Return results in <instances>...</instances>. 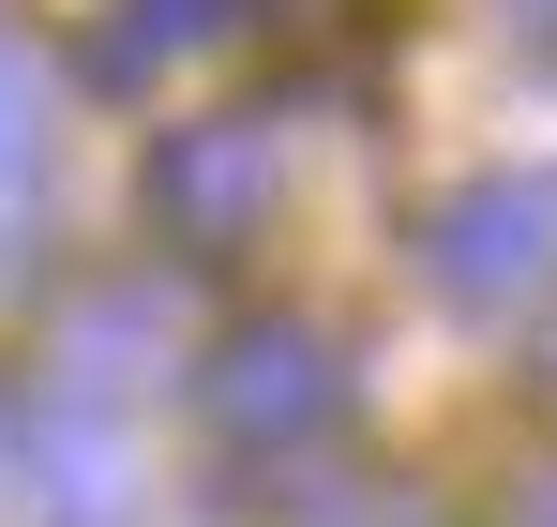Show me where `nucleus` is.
<instances>
[{
	"label": "nucleus",
	"mask_w": 557,
	"mask_h": 527,
	"mask_svg": "<svg viewBox=\"0 0 557 527\" xmlns=\"http://www.w3.org/2000/svg\"><path fill=\"white\" fill-rule=\"evenodd\" d=\"M497 527H557V467H528V482H512V513Z\"/></svg>",
	"instance_id": "7"
},
{
	"label": "nucleus",
	"mask_w": 557,
	"mask_h": 527,
	"mask_svg": "<svg viewBox=\"0 0 557 527\" xmlns=\"http://www.w3.org/2000/svg\"><path fill=\"white\" fill-rule=\"evenodd\" d=\"M272 181H286L272 106H211V121H166V136L136 151V226L211 271V257H242V242L272 226Z\"/></svg>",
	"instance_id": "2"
},
{
	"label": "nucleus",
	"mask_w": 557,
	"mask_h": 527,
	"mask_svg": "<svg viewBox=\"0 0 557 527\" xmlns=\"http://www.w3.org/2000/svg\"><path fill=\"white\" fill-rule=\"evenodd\" d=\"M528 377H543V392H557V317H543V332H528Z\"/></svg>",
	"instance_id": "9"
},
{
	"label": "nucleus",
	"mask_w": 557,
	"mask_h": 527,
	"mask_svg": "<svg viewBox=\"0 0 557 527\" xmlns=\"http://www.w3.org/2000/svg\"><path fill=\"white\" fill-rule=\"evenodd\" d=\"M46 181V76H30V46L0 30V196H30Z\"/></svg>",
	"instance_id": "6"
},
{
	"label": "nucleus",
	"mask_w": 557,
	"mask_h": 527,
	"mask_svg": "<svg viewBox=\"0 0 557 527\" xmlns=\"http://www.w3.org/2000/svg\"><path fill=\"white\" fill-rule=\"evenodd\" d=\"M347 407H362V377H347V347L317 317H242V332H211V361H196V422L242 452V467L317 452Z\"/></svg>",
	"instance_id": "1"
},
{
	"label": "nucleus",
	"mask_w": 557,
	"mask_h": 527,
	"mask_svg": "<svg viewBox=\"0 0 557 527\" xmlns=\"http://www.w3.org/2000/svg\"><path fill=\"white\" fill-rule=\"evenodd\" d=\"M497 15H512V0H497ZM528 61H557V0H528Z\"/></svg>",
	"instance_id": "8"
},
{
	"label": "nucleus",
	"mask_w": 557,
	"mask_h": 527,
	"mask_svg": "<svg viewBox=\"0 0 557 527\" xmlns=\"http://www.w3.org/2000/svg\"><path fill=\"white\" fill-rule=\"evenodd\" d=\"M0 482L30 498V527H136V452L106 407H61V392H30L15 422H0Z\"/></svg>",
	"instance_id": "4"
},
{
	"label": "nucleus",
	"mask_w": 557,
	"mask_h": 527,
	"mask_svg": "<svg viewBox=\"0 0 557 527\" xmlns=\"http://www.w3.org/2000/svg\"><path fill=\"white\" fill-rule=\"evenodd\" d=\"M422 286L453 317H512L557 286V167H482L422 211Z\"/></svg>",
	"instance_id": "3"
},
{
	"label": "nucleus",
	"mask_w": 557,
	"mask_h": 527,
	"mask_svg": "<svg viewBox=\"0 0 557 527\" xmlns=\"http://www.w3.org/2000/svg\"><path fill=\"white\" fill-rule=\"evenodd\" d=\"M242 30V0H106L91 30H76V76L91 90H166L182 61H211Z\"/></svg>",
	"instance_id": "5"
}]
</instances>
